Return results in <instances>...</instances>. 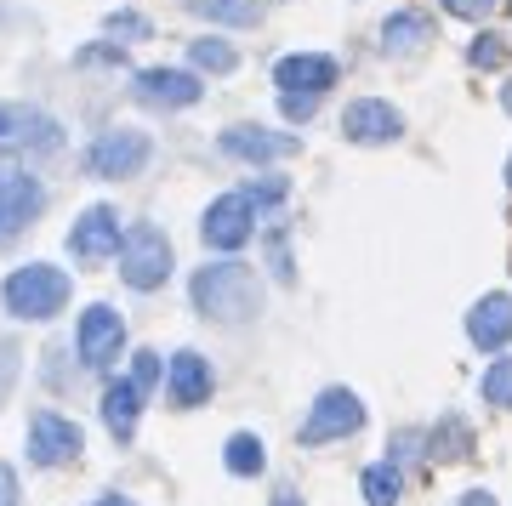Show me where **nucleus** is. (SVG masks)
Here are the masks:
<instances>
[{
    "label": "nucleus",
    "mask_w": 512,
    "mask_h": 506,
    "mask_svg": "<svg viewBox=\"0 0 512 506\" xmlns=\"http://www.w3.org/2000/svg\"><path fill=\"white\" fill-rule=\"evenodd\" d=\"M194 308L205 319H222V325H239L262 308V290H256V273L245 262H211V268L194 273Z\"/></svg>",
    "instance_id": "1"
},
{
    "label": "nucleus",
    "mask_w": 512,
    "mask_h": 506,
    "mask_svg": "<svg viewBox=\"0 0 512 506\" xmlns=\"http://www.w3.org/2000/svg\"><path fill=\"white\" fill-rule=\"evenodd\" d=\"M0 296H6V313H18V319H57L69 302V273L52 262H29L0 285Z\"/></svg>",
    "instance_id": "2"
},
{
    "label": "nucleus",
    "mask_w": 512,
    "mask_h": 506,
    "mask_svg": "<svg viewBox=\"0 0 512 506\" xmlns=\"http://www.w3.org/2000/svg\"><path fill=\"white\" fill-rule=\"evenodd\" d=\"M165 273H171V239L154 222L126 228V239H120V279L131 290H154V285H165Z\"/></svg>",
    "instance_id": "3"
},
{
    "label": "nucleus",
    "mask_w": 512,
    "mask_h": 506,
    "mask_svg": "<svg viewBox=\"0 0 512 506\" xmlns=\"http://www.w3.org/2000/svg\"><path fill=\"white\" fill-rule=\"evenodd\" d=\"M359 427H365V404L348 387H330V393H319V404L302 421V444H330V438H348Z\"/></svg>",
    "instance_id": "4"
},
{
    "label": "nucleus",
    "mask_w": 512,
    "mask_h": 506,
    "mask_svg": "<svg viewBox=\"0 0 512 506\" xmlns=\"http://www.w3.org/2000/svg\"><path fill=\"white\" fill-rule=\"evenodd\" d=\"M148 154H154V143H148L143 131H103L92 143V154H86V165H92V177H137L148 165Z\"/></svg>",
    "instance_id": "5"
},
{
    "label": "nucleus",
    "mask_w": 512,
    "mask_h": 506,
    "mask_svg": "<svg viewBox=\"0 0 512 506\" xmlns=\"http://www.w3.org/2000/svg\"><path fill=\"white\" fill-rule=\"evenodd\" d=\"M80 450H86V438H80L74 421H63L57 410L29 416V461H35V467H63V461H74Z\"/></svg>",
    "instance_id": "6"
},
{
    "label": "nucleus",
    "mask_w": 512,
    "mask_h": 506,
    "mask_svg": "<svg viewBox=\"0 0 512 506\" xmlns=\"http://www.w3.org/2000/svg\"><path fill=\"white\" fill-rule=\"evenodd\" d=\"M40 182L18 160H0V234H18L40 217Z\"/></svg>",
    "instance_id": "7"
},
{
    "label": "nucleus",
    "mask_w": 512,
    "mask_h": 506,
    "mask_svg": "<svg viewBox=\"0 0 512 506\" xmlns=\"http://www.w3.org/2000/svg\"><path fill=\"white\" fill-rule=\"evenodd\" d=\"M256 205H251V194H222L211 211H205V222H200V234H205V245L211 251H239L245 239H251V228H256Z\"/></svg>",
    "instance_id": "8"
},
{
    "label": "nucleus",
    "mask_w": 512,
    "mask_h": 506,
    "mask_svg": "<svg viewBox=\"0 0 512 506\" xmlns=\"http://www.w3.org/2000/svg\"><path fill=\"white\" fill-rule=\"evenodd\" d=\"M404 131V114L393 109V103H382V97H359V103H348V114H342V137L348 143H399Z\"/></svg>",
    "instance_id": "9"
},
{
    "label": "nucleus",
    "mask_w": 512,
    "mask_h": 506,
    "mask_svg": "<svg viewBox=\"0 0 512 506\" xmlns=\"http://www.w3.org/2000/svg\"><path fill=\"white\" fill-rule=\"evenodd\" d=\"M120 217H114L109 205H92L86 217L69 228V251L80 256V262H109V256H120Z\"/></svg>",
    "instance_id": "10"
},
{
    "label": "nucleus",
    "mask_w": 512,
    "mask_h": 506,
    "mask_svg": "<svg viewBox=\"0 0 512 506\" xmlns=\"http://www.w3.org/2000/svg\"><path fill=\"white\" fill-rule=\"evenodd\" d=\"M200 80L188 69H143L137 74V97L154 103V109H188V103H200Z\"/></svg>",
    "instance_id": "11"
},
{
    "label": "nucleus",
    "mask_w": 512,
    "mask_h": 506,
    "mask_svg": "<svg viewBox=\"0 0 512 506\" xmlns=\"http://www.w3.org/2000/svg\"><path fill=\"white\" fill-rule=\"evenodd\" d=\"M120 342H126V325H120V313L114 308H86V319H80V359L86 364H109L114 353H120Z\"/></svg>",
    "instance_id": "12"
},
{
    "label": "nucleus",
    "mask_w": 512,
    "mask_h": 506,
    "mask_svg": "<svg viewBox=\"0 0 512 506\" xmlns=\"http://www.w3.org/2000/svg\"><path fill=\"white\" fill-rule=\"evenodd\" d=\"M274 80L285 91H313V97H325L330 86H336V57L325 52H296V57H279Z\"/></svg>",
    "instance_id": "13"
},
{
    "label": "nucleus",
    "mask_w": 512,
    "mask_h": 506,
    "mask_svg": "<svg viewBox=\"0 0 512 506\" xmlns=\"http://www.w3.org/2000/svg\"><path fill=\"white\" fill-rule=\"evenodd\" d=\"M296 137H279V131H256V126H228L222 131V154H234V160H285V154H296Z\"/></svg>",
    "instance_id": "14"
},
{
    "label": "nucleus",
    "mask_w": 512,
    "mask_h": 506,
    "mask_svg": "<svg viewBox=\"0 0 512 506\" xmlns=\"http://www.w3.org/2000/svg\"><path fill=\"white\" fill-rule=\"evenodd\" d=\"M467 336H473L478 347H507L512 342V296H484V302H473V313H467Z\"/></svg>",
    "instance_id": "15"
},
{
    "label": "nucleus",
    "mask_w": 512,
    "mask_h": 506,
    "mask_svg": "<svg viewBox=\"0 0 512 506\" xmlns=\"http://www.w3.org/2000/svg\"><path fill=\"white\" fill-rule=\"evenodd\" d=\"M427 40H433V18H427V12H393V18L382 23V52L387 57H416Z\"/></svg>",
    "instance_id": "16"
},
{
    "label": "nucleus",
    "mask_w": 512,
    "mask_h": 506,
    "mask_svg": "<svg viewBox=\"0 0 512 506\" xmlns=\"http://www.w3.org/2000/svg\"><path fill=\"white\" fill-rule=\"evenodd\" d=\"M171 398H177L183 410H194V404L211 398V364H205L200 353H177V359H171Z\"/></svg>",
    "instance_id": "17"
},
{
    "label": "nucleus",
    "mask_w": 512,
    "mask_h": 506,
    "mask_svg": "<svg viewBox=\"0 0 512 506\" xmlns=\"http://www.w3.org/2000/svg\"><path fill=\"white\" fill-rule=\"evenodd\" d=\"M143 398V387L137 381H114L109 393H103V421H109V433L120 438V444H131V433H137V404Z\"/></svg>",
    "instance_id": "18"
},
{
    "label": "nucleus",
    "mask_w": 512,
    "mask_h": 506,
    "mask_svg": "<svg viewBox=\"0 0 512 506\" xmlns=\"http://www.w3.org/2000/svg\"><path fill=\"white\" fill-rule=\"evenodd\" d=\"M0 137H35L40 148L63 143L52 120H46V114H35V109H23V103H0Z\"/></svg>",
    "instance_id": "19"
},
{
    "label": "nucleus",
    "mask_w": 512,
    "mask_h": 506,
    "mask_svg": "<svg viewBox=\"0 0 512 506\" xmlns=\"http://www.w3.org/2000/svg\"><path fill=\"white\" fill-rule=\"evenodd\" d=\"M427 444H433V461H467V450H473V427H467V421L461 416H444L439 427H433V433H427Z\"/></svg>",
    "instance_id": "20"
},
{
    "label": "nucleus",
    "mask_w": 512,
    "mask_h": 506,
    "mask_svg": "<svg viewBox=\"0 0 512 506\" xmlns=\"http://www.w3.org/2000/svg\"><path fill=\"white\" fill-rule=\"evenodd\" d=\"M359 489H365V501H370V506H399L404 478H399V467H393V461H376V467L359 478Z\"/></svg>",
    "instance_id": "21"
},
{
    "label": "nucleus",
    "mask_w": 512,
    "mask_h": 506,
    "mask_svg": "<svg viewBox=\"0 0 512 506\" xmlns=\"http://www.w3.org/2000/svg\"><path fill=\"white\" fill-rule=\"evenodd\" d=\"M222 461H228V472H234V478H251V472L268 467L262 438H251V433H234V438H228V455H222Z\"/></svg>",
    "instance_id": "22"
},
{
    "label": "nucleus",
    "mask_w": 512,
    "mask_h": 506,
    "mask_svg": "<svg viewBox=\"0 0 512 506\" xmlns=\"http://www.w3.org/2000/svg\"><path fill=\"white\" fill-rule=\"evenodd\" d=\"M188 12L217 23H256V0H188Z\"/></svg>",
    "instance_id": "23"
},
{
    "label": "nucleus",
    "mask_w": 512,
    "mask_h": 506,
    "mask_svg": "<svg viewBox=\"0 0 512 506\" xmlns=\"http://www.w3.org/2000/svg\"><path fill=\"white\" fill-rule=\"evenodd\" d=\"M478 393H484V404L512 410V359H495L490 370H484V381H478Z\"/></svg>",
    "instance_id": "24"
},
{
    "label": "nucleus",
    "mask_w": 512,
    "mask_h": 506,
    "mask_svg": "<svg viewBox=\"0 0 512 506\" xmlns=\"http://www.w3.org/2000/svg\"><path fill=\"white\" fill-rule=\"evenodd\" d=\"M239 57L228 40H194V69H211V74H228Z\"/></svg>",
    "instance_id": "25"
},
{
    "label": "nucleus",
    "mask_w": 512,
    "mask_h": 506,
    "mask_svg": "<svg viewBox=\"0 0 512 506\" xmlns=\"http://www.w3.org/2000/svg\"><path fill=\"white\" fill-rule=\"evenodd\" d=\"M18 370H23V347L12 342V336H0V404H6V393H12Z\"/></svg>",
    "instance_id": "26"
},
{
    "label": "nucleus",
    "mask_w": 512,
    "mask_h": 506,
    "mask_svg": "<svg viewBox=\"0 0 512 506\" xmlns=\"http://www.w3.org/2000/svg\"><path fill=\"white\" fill-rule=\"evenodd\" d=\"M467 57H473V69H501V57H507V40H501V35H478L473 46H467Z\"/></svg>",
    "instance_id": "27"
},
{
    "label": "nucleus",
    "mask_w": 512,
    "mask_h": 506,
    "mask_svg": "<svg viewBox=\"0 0 512 506\" xmlns=\"http://www.w3.org/2000/svg\"><path fill=\"white\" fill-rule=\"evenodd\" d=\"M109 35L148 40V18H143V12H109Z\"/></svg>",
    "instance_id": "28"
},
{
    "label": "nucleus",
    "mask_w": 512,
    "mask_h": 506,
    "mask_svg": "<svg viewBox=\"0 0 512 506\" xmlns=\"http://www.w3.org/2000/svg\"><path fill=\"white\" fill-rule=\"evenodd\" d=\"M279 109H285V120H313L319 97H313V91H285V97H279Z\"/></svg>",
    "instance_id": "29"
},
{
    "label": "nucleus",
    "mask_w": 512,
    "mask_h": 506,
    "mask_svg": "<svg viewBox=\"0 0 512 506\" xmlns=\"http://www.w3.org/2000/svg\"><path fill=\"white\" fill-rule=\"evenodd\" d=\"M131 381L148 393V387L160 381V353H137V364H131Z\"/></svg>",
    "instance_id": "30"
},
{
    "label": "nucleus",
    "mask_w": 512,
    "mask_h": 506,
    "mask_svg": "<svg viewBox=\"0 0 512 506\" xmlns=\"http://www.w3.org/2000/svg\"><path fill=\"white\" fill-rule=\"evenodd\" d=\"M444 12H456V18H490L495 0H439Z\"/></svg>",
    "instance_id": "31"
},
{
    "label": "nucleus",
    "mask_w": 512,
    "mask_h": 506,
    "mask_svg": "<svg viewBox=\"0 0 512 506\" xmlns=\"http://www.w3.org/2000/svg\"><path fill=\"white\" fill-rule=\"evenodd\" d=\"M251 194V205H279L285 199V182H262V188H245Z\"/></svg>",
    "instance_id": "32"
},
{
    "label": "nucleus",
    "mask_w": 512,
    "mask_h": 506,
    "mask_svg": "<svg viewBox=\"0 0 512 506\" xmlns=\"http://www.w3.org/2000/svg\"><path fill=\"white\" fill-rule=\"evenodd\" d=\"M0 506H18V472L0 461Z\"/></svg>",
    "instance_id": "33"
},
{
    "label": "nucleus",
    "mask_w": 512,
    "mask_h": 506,
    "mask_svg": "<svg viewBox=\"0 0 512 506\" xmlns=\"http://www.w3.org/2000/svg\"><path fill=\"white\" fill-rule=\"evenodd\" d=\"M80 63H120V46H92V52H80Z\"/></svg>",
    "instance_id": "34"
},
{
    "label": "nucleus",
    "mask_w": 512,
    "mask_h": 506,
    "mask_svg": "<svg viewBox=\"0 0 512 506\" xmlns=\"http://www.w3.org/2000/svg\"><path fill=\"white\" fill-rule=\"evenodd\" d=\"M461 506H495V495H484V489H473V495H467Z\"/></svg>",
    "instance_id": "35"
},
{
    "label": "nucleus",
    "mask_w": 512,
    "mask_h": 506,
    "mask_svg": "<svg viewBox=\"0 0 512 506\" xmlns=\"http://www.w3.org/2000/svg\"><path fill=\"white\" fill-rule=\"evenodd\" d=\"M92 506H137V501H126V495H103V501H92Z\"/></svg>",
    "instance_id": "36"
},
{
    "label": "nucleus",
    "mask_w": 512,
    "mask_h": 506,
    "mask_svg": "<svg viewBox=\"0 0 512 506\" xmlns=\"http://www.w3.org/2000/svg\"><path fill=\"white\" fill-rule=\"evenodd\" d=\"M274 506H302V501H296L291 489H279V495H274Z\"/></svg>",
    "instance_id": "37"
},
{
    "label": "nucleus",
    "mask_w": 512,
    "mask_h": 506,
    "mask_svg": "<svg viewBox=\"0 0 512 506\" xmlns=\"http://www.w3.org/2000/svg\"><path fill=\"white\" fill-rule=\"evenodd\" d=\"M501 103H507V114H512V80H507V86H501Z\"/></svg>",
    "instance_id": "38"
},
{
    "label": "nucleus",
    "mask_w": 512,
    "mask_h": 506,
    "mask_svg": "<svg viewBox=\"0 0 512 506\" xmlns=\"http://www.w3.org/2000/svg\"><path fill=\"white\" fill-rule=\"evenodd\" d=\"M507 188H512V160H507Z\"/></svg>",
    "instance_id": "39"
}]
</instances>
